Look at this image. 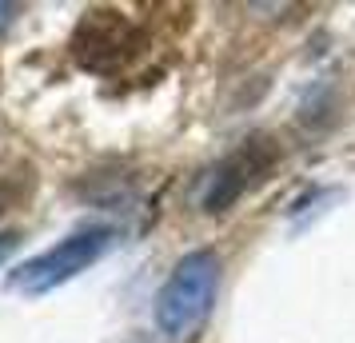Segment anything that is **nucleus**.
Masks as SVG:
<instances>
[{
  "label": "nucleus",
  "instance_id": "obj_4",
  "mask_svg": "<svg viewBox=\"0 0 355 343\" xmlns=\"http://www.w3.org/2000/svg\"><path fill=\"white\" fill-rule=\"evenodd\" d=\"M17 231H0V263L8 260V256H12V252H17Z\"/></svg>",
  "mask_w": 355,
  "mask_h": 343
},
{
  "label": "nucleus",
  "instance_id": "obj_1",
  "mask_svg": "<svg viewBox=\"0 0 355 343\" xmlns=\"http://www.w3.org/2000/svg\"><path fill=\"white\" fill-rule=\"evenodd\" d=\"M220 283V260L216 252H192L176 263V272L156 295V327L168 340H188L204 324L211 295Z\"/></svg>",
  "mask_w": 355,
  "mask_h": 343
},
{
  "label": "nucleus",
  "instance_id": "obj_2",
  "mask_svg": "<svg viewBox=\"0 0 355 343\" xmlns=\"http://www.w3.org/2000/svg\"><path fill=\"white\" fill-rule=\"evenodd\" d=\"M108 244H112V228L76 231V236L60 240L56 247L40 252V256L28 260L24 267H17L12 279H8V288H12V292H24V295H44V292H52V288L68 283L72 276H80L88 263H96L100 256L108 252Z\"/></svg>",
  "mask_w": 355,
  "mask_h": 343
},
{
  "label": "nucleus",
  "instance_id": "obj_3",
  "mask_svg": "<svg viewBox=\"0 0 355 343\" xmlns=\"http://www.w3.org/2000/svg\"><path fill=\"white\" fill-rule=\"evenodd\" d=\"M144 49V36L124 12L116 8H92L72 33V56L88 72H120L136 52Z\"/></svg>",
  "mask_w": 355,
  "mask_h": 343
},
{
  "label": "nucleus",
  "instance_id": "obj_5",
  "mask_svg": "<svg viewBox=\"0 0 355 343\" xmlns=\"http://www.w3.org/2000/svg\"><path fill=\"white\" fill-rule=\"evenodd\" d=\"M17 12H20V4H0V33L17 20Z\"/></svg>",
  "mask_w": 355,
  "mask_h": 343
}]
</instances>
